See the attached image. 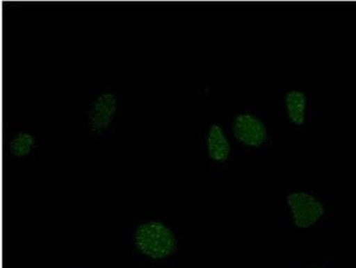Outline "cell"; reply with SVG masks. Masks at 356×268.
I'll return each instance as SVG.
<instances>
[{"mask_svg":"<svg viewBox=\"0 0 356 268\" xmlns=\"http://www.w3.org/2000/svg\"><path fill=\"white\" fill-rule=\"evenodd\" d=\"M178 229L168 217L152 214L137 217L123 231V248L143 267L165 265L181 251Z\"/></svg>","mask_w":356,"mask_h":268,"instance_id":"cell-1","label":"cell"},{"mask_svg":"<svg viewBox=\"0 0 356 268\" xmlns=\"http://www.w3.org/2000/svg\"><path fill=\"white\" fill-rule=\"evenodd\" d=\"M123 89H89L83 99V132L89 140H113L123 128Z\"/></svg>","mask_w":356,"mask_h":268,"instance_id":"cell-2","label":"cell"},{"mask_svg":"<svg viewBox=\"0 0 356 268\" xmlns=\"http://www.w3.org/2000/svg\"><path fill=\"white\" fill-rule=\"evenodd\" d=\"M224 124L239 152L258 153L268 149L273 142V127L259 106H247L232 112Z\"/></svg>","mask_w":356,"mask_h":268,"instance_id":"cell-3","label":"cell"},{"mask_svg":"<svg viewBox=\"0 0 356 268\" xmlns=\"http://www.w3.org/2000/svg\"><path fill=\"white\" fill-rule=\"evenodd\" d=\"M195 153L209 161L213 174L227 172L235 147L224 123L216 121L205 123L196 136Z\"/></svg>","mask_w":356,"mask_h":268,"instance_id":"cell-4","label":"cell"},{"mask_svg":"<svg viewBox=\"0 0 356 268\" xmlns=\"http://www.w3.org/2000/svg\"><path fill=\"white\" fill-rule=\"evenodd\" d=\"M281 119L298 132H308L315 123V98L298 83H289L281 93Z\"/></svg>","mask_w":356,"mask_h":268,"instance_id":"cell-5","label":"cell"},{"mask_svg":"<svg viewBox=\"0 0 356 268\" xmlns=\"http://www.w3.org/2000/svg\"><path fill=\"white\" fill-rule=\"evenodd\" d=\"M289 222L300 230L321 227L329 215L328 205L318 194L304 190L289 192L285 196Z\"/></svg>","mask_w":356,"mask_h":268,"instance_id":"cell-6","label":"cell"},{"mask_svg":"<svg viewBox=\"0 0 356 268\" xmlns=\"http://www.w3.org/2000/svg\"><path fill=\"white\" fill-rule=\"evenodd\" d=\"M42 147L41 135L30 123H9L7 125L6 150L11 161H24L35 157Z\"/></svg>","mask_w":356,"mask_h":268,"instance_id":"cell-7","label":"cell"},{"mask_svg":"<svg viewBox=\"0 0 356 268\" xmlns=\"http://www.w3.org/2000/svg\"><path fill=\"white\" fill-rule=\"evenodd\" d=\"M70 268H89L88 266H86V265H75V266H72V267H70Z\"/></svg>","mask_w":356,"mask_h":268,"instance_id":"cell-8","label":"cell"},{"mask_svg":"<svg viewBox=\"0 0 356 268\" xmlns=\"http://www.w3.org/2000/svg\"><path fill=\"white\" fill-rule=\"evenodd\" d=\"M310 268H325V266H314V267Z\"/></svg>","mask_w":356,"mask_h":268,"instance_id":"cell-9","label":"cell"}]
</instances>
